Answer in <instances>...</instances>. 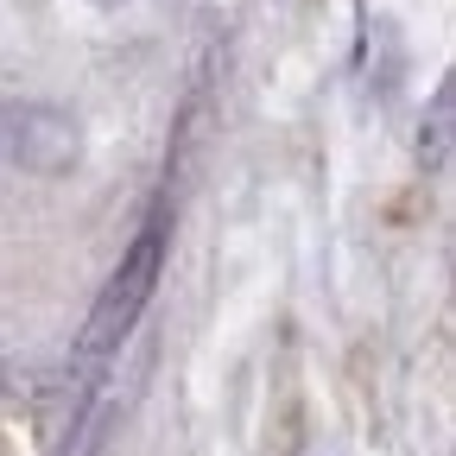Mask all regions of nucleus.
Wrapping results in <instances>:
<instances>
[{
  "label": "nucleus",
  "mask_w": 456,
  "mask_h": 456,
  "mask_svg": "<svg viewBox=\"0 0 456 456\" xmlns=\"http://www.w3.org/2000/svg\"><path fill=\"white\" fill-rule=\"evenodd\" d=\"M159 266H165V216H152L134 235V248L121 254V266L108 273L102 298H95V311L83 323V355H108V349H121V342L134 336L140 311L159 292Z\"/></svg>",
  "instance_id": "1"
},
{
  "label": "nucleus",
  "mask_w": 456,
  "mask_h": 456,
  "mask_svg": "<svg viewBox=\"0 0 456 456\" xmlns=\"http://www.w3.org/2000/svg\"><path fill=\"white\" fill-rule=\"evenodd\" d=\"M89 7H127V0H89Z\"/></svg>",
  "instance_id": "3"
},
{
  "label": "nucleus",
  "mask_w": 456,
  "mask_h": 456,
  "mask_svg": "<svg viewBox=\"0 0 456 456\" xmlns=\"http://www.w3.org/2000/svg\"><path fill=\"white\" fill-rule=\"evenodd\" d=\"M0 159L20 171H70L83 159V127L77 114L51 108V102H0Z\"/></svg>",
  "instance_id": "2"
}]
</instances>
